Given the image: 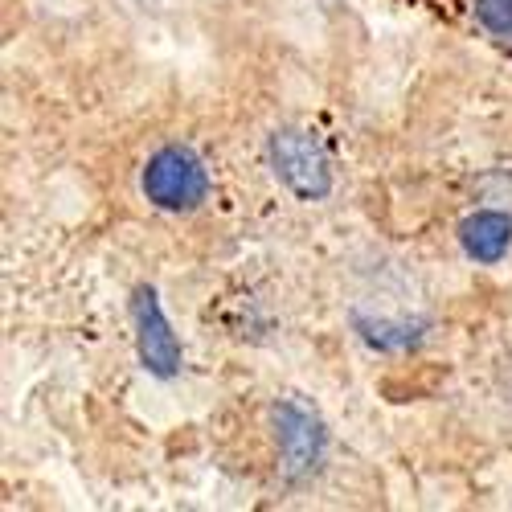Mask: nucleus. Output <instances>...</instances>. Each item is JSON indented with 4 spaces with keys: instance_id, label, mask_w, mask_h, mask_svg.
<instances>
[{
    "instance_id": "1",
    "label": "nucleus",
    "mask_w": 512,
    "mask_h": 512,
    "mask_svg": "<svg viewBox=\"0 0 512 512\" xmlns=\"http://www.w3.org/2000/svg\"><path fill=\"white\" fill-rule=\"evenodd\" d=\"M267 164L291 197L324 201L332 193V160L308 127H275L267 136Z\"/></svg>"
},
{
    "instance_id": "2",
    "label": "nucleus",
    "mask_w": 512,
    "mask_h": 512,
    "mask_svg": "<svg viewBox=\"0 0 512 512\" xmlns=\"http://www.w3.org/2000/svg\"><path fill=\"white\" fill-rule=\"evenodd\" d=\"M144 197L164 213H193L209 197V173L193 148L164 144L144 164Z\"/></svg>"
},
{
    "instance_id": "3",
    "label": "nucleus",
    "mask_w": 512,
    "mask_h": 512,
    "mask_svg": "<svg viewBox=\"0 0 512 512\" xmlns=\"http://www.w3.org/2000/svg\"><path fill=\"white\" fill-rule=\"evenodd\" d=\"M271 426H275V447L283 459V472L291 480L312 476L328 451V431H324L320 414L295 398H279L271 406Z\"/></svg>"
},
{
    "instance_id": "4",
    "label": "nucleus",
    "mask_w": 512,
    "mask_h": 512,
    "mask_svg": "<svg viewBox=\"0 0 512 512\" xmlns=\"http://www.w3.org/2000/svg\"><path fill=\"white\" fill-rule=\"evenodd\" d=\"M132 320H136V353H140V365L168 381V377H177L181 373V340L173 332V324H168L160 300H156V291L152 287H136L132 295Z\"/></svg>"
},
{
    "instance_id": "5",
    "label": "nucleus",
    "mask_w": 512,
    "mask_h": 512,
    "mask_svg": "<svg viewBox=\"0 0 512 512\" xmlns=\"http://www.w3.org/2000/svg\"><path fill=\"white\" fill-rule=\"evenodd\" d=\"M459 246L476 263H500L512 250V218L500 209H476L459 226Z\"/></svg>"
},
{
    "instance_id": "6",
    "label": "nucleus",
    "mask_w": 512,
    "mask_h": 512,
    "mask_svg": "<svg viewBox=\"0 0 512 512\" xmlns=\"http://www.w3.org/2000/svg\"><path fill=\"white\" fill-rule=\"evenodd\" d=\"M353 324H357L361 340H369L373 349H386V353H402V349L418 345L422 332H426V324L422 320H410V316H398V320H390V316H377V320L353 316Z\"/></svg>"
},
{
    "instance_id": "7",
    "label": "nucleus",
    "mask_w": 512,
    "mask_h": 512,
    "mask_svg": "<svg viewBox=\"0 0 512 512\" xmlns=\"http://www.w3.org/2000/svg\"><path fill=\"white\" fill-rule=\"evenodd\" d=\"M472 9H476V21L492 37L512 41V0H472Z\"/></svg>"
}]
</instances>
